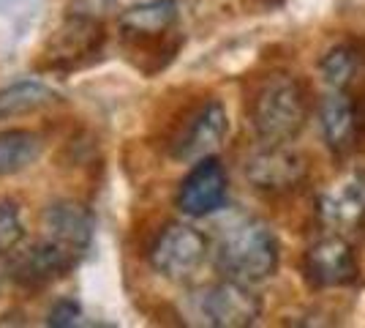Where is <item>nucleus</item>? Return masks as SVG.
<instances>
[{"label":"nucleus","instance_id":"15","mask_svg":"<svg viewBox=\"0 0 365 328\" xmlns=\"http://www.w3.org/2000/svg\"><path fill=\"white\" fill-rule=\"evenodd\" d=\"M322 77L333 91H349L357 82L360 71H365V52L357 44H338L319 63Z\"/></svg>","mask_w":365,"mask_h":328},{"label":"nucleus","instance_id":"4","mask_svg":"<svg viewBox=\"0 0 365 328\" xmlns=\"http://www.w3.org/2000/svg\"><path fill=\"white\" fill-rule=\"evenodd\" d=\"M199 312L205 317V323L215 328H245L259 320L262 304L248 290V284L227 279L207 287L199 296Z\"/></svg>","mask_w":365,"mask_h":328},{"label":"nucleus","instance_id":"13","mask_svg":"<svg viewBox=\"0 0 365 328\" xmlns=\"http://www.w3.org/2000/svg\"><path fill=\"white\" fill-rule=\"evenodd\" d=\"M178 19V6L175 0H150V3H139L134 9H128L120 16V28L125 33V39H155L175 25Z\"/></svg>","mask_w":365,"mask_h":328},{"label":"nucleus","instance_id":"2","mask_svg":"<svg viewBox=\"0 0 365 328\" xmlns=\"http://www.w3.org/2000/svg\"><path fill=\"white\" fill-rule=\"evenodd\" d=\"M215 268L227 279L257 284L278 268V241L267 224L257 219L232 227L215 252Z\"/></svg>","mask_w":365,"mask_h":328},{"label":"nucleus","instance_id":"7","mask_svg":"<svg viewBox=\"0 0 365 328\" xmlns=\"http://www.w3.org/2000/svg\"><path fill=\"white\" fill-rule=\"evenodd\" d=\"M227 203V172L215 156L194 161L178 192V208L185 217H207Z\"/></svg>","mask_w":365,"mask_h":328},{"label":"nucleus","instance_id":"11","mask_svg":"<svg viewBox=\"0 0 365 328\" xmlns=\"http://www.w3.org/2000/svg\"><path fill=\"white\" fill-rule=\"evenodd\" d=\"M319 214L335 227H357L365 219V172L346 175L319 194Z\"/></svg>","mask_w":365,"mask_h":328},{"label":"nucleus","instance_id":"10","mask_svg":"<svg viewBox=\"0 0 365 328\" xmlns=\"http://www.w3.org/2000/svg\"><path fill=\"white\" fill-rule=\"evenodd\" d=\"M68 268H71V252L63 249L61 244H55L49 238L16 252L14 263H11L14 279L28 287H38V284L58 279Z\"/></svg>","mask_w":365,"mask_h":328},{"label":"nucleus","instance_id":"14","mask_svg":"<svg viewBox=\"0 0 365 328\" xmlns=\"http://www.w3.org/2000/svg\"><path fill=\"white\" fill-rule=\"evenodd\" d=\"M41 159V137L28 129L0 131V178L19 175Z\"/></svg>","mask_w":365,"mask_h":328},{"label":"nucleus","instance_id":"1","mask_svg":"<svg viewBox=\"0 0 365 328\" xmlns=\"http://www.w3.org/2000/svg\"><path fill=\"white\" fill-rule=\"evenodd\" d=\"M308 121V91L303 82L287 74H275L262 82L251 101V124L264 145H287Z\"/></svg>","mask_w":365,"mask_h":328},{"label":"nucleus","instance_id":"18","mask_svg":"<svg viewBox=\"0 0 365 328\" xmlns=\"http://www.w3.org/2000/svg\"><path fill=\"white\" fill-rule=\"evenodd\" d=\"M76 320H79V304L76 301H71V298H61L52 309H49V326L55 328H68L74 326Z\"/></svg>","mask_w":365,"mask_h":328},{"label":"nucleus","instance_id":"16","mask_svg":"<svg viewBox=\"0 0 365 328\" xmlns=\"http://www.w3.org/2000/svg\"><path fill=\"white\" fill-rule=\"evenodd\" d=\"M52 101H55V94L41 82H36V79L14 82V85L0 91V121H11V118H19V115L44 109Z\"/></svg>","mask_w":365,"mask_h":328},{"label":"nucleus","instance_id":"17","mask_svg":"<svg viewBox=\"0 0 365 328\" xmlns=\"http://www.w3.org/2000/svg\"><path fill=\"white\" fill-rule=\"evenodd\" d=\"M22 238V222L14 203H0V249H14Z\"/></svg>","mask_w":365,"mask_h":328},{"label":"nucleus","instance_id":"5","mask_svg":"<svg viewBox=\"0 0 365 328\" xmlns=\"http://www.w3.org/2000/svg\"><path fill=\"white\" fill-rule=\"evenodd\" d=\"M305 175V156L287 145H264L245 161V178L262 192H289L303 184Z\"/></svg>","mask_w":365,"mask_h":328},{"label":"nucleus","instance_id":"3","mask_svg":"<svg viewBox=\"0 0 365 328\" xmlns=\"http://www.w3.org/2000/svg\"><path fill=\"white\" fill-rule=\"evenodd\" d=\"M207 238L191 224H169L150 247V266L169 279H185L205 263Z\"/></svg>","mask_w":365,"mask_h":328},{"label":"nucleus","instance_id":"12","mask_svg":"<svg viewBox=\"0 0 365 328\" xmlns=\"http://www.w3.org/2000/svg\"><path fill=\"white\" fill-rule=\"evenodd\" d=\"M46 238L68 252H82L93 238V217L76 203H55L44 214Z\"/></svg>","mask_w":365,"mask_h":328},{"label":"nucleus","instance_id":"6","mask_svg":"<svg viewBox=\"0 0 365 328\" xmlns=\"http://www.w3.org/2000/svg\"><path fill=\"white\" fill-rule=\"evenodd\" d=\"M227 129L229 118L221 101L213 99L202 104L178 134V140L172 145V156L178 161H199L205 156H213V151L227 137Z\"/></svg>","mask_w":365,"mask_h":328},{"label":"nucleus","instance_id":"9","mask_svg":"<svg viewBox=\"0 0 365 328\" xmlns=\"http://www.w3.org/2000/svg\"><path fill=\"white\" fill-rule=\"evenodd\" d=\"M319 126L327 148L344 156L354 148L360 137V112L346 91H333L322 99L319 104Z\"/></svg>","mask_w":365,"mask_h":328},{"label":"nucleus","instance_id":"8","mask_svg":"<svg viewBox=\"0 0 365 328\" xmlns=\"http://www.w3.org/2000/svg\"><path fill=\"white\" fill-rule=\"evenodd\" d=\"M305 277L314 287H346L357 282V260L341 235L317 241L305 254Z\"/></svg>","mask_w":365,"mask_h":328},{"label":"nucleus","instance_id":"19","mask_svg":"<svg viewBox=\"0 0 365 328\" xmlns=\"http://www.w3.org/2000/svg\"><path fill=\"white\" fill-rule=\"evenodd\" d=\"M357 112H360V131H365V99L363 104H357Z\"/></svg>","mask_w":365,"mask_h":328}]
</instances>
